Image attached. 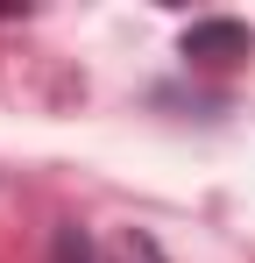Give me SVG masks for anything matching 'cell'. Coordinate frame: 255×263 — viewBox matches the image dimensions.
Wrapping results in <instances>:
<instances>
[{
  "mask_svg": "<svg viewBox=\"0 0 255 263\" xmlns=\"http://www.w3.org/2000/svg\"><path fill=\"white\" fill-rule=\"evenodd\" d=\"M255 36L241 29V22H192L184 29V57L192 64H234V57H248Z\"/></svg>",
  "mask_w": 255,
  "mask_h": 263,
  "instance_id": "6da1fadb",
  "label": "cell"
},
{
  "mask_svg": "<svg viewBox=\"0 0 255 263\" xmlns=\"http://www.w3.org/2000/svg\"><path fill=\"white\" fill-rule=\"evenodd\" d=\"M57 263H92V249H85L78 228H57Z\"/></svg>",
  "mask_w": 255,
  "mask_h": 263,
  "instance_id": "7a4b0ae2",
  "label": "cell"
},
{
  "mask_svg": "<svg viewBox=\"0 0 255 263\" xmlns=\"http://www.w3.org/2000/svg\"><path fill=\"white\" fill-rule=\"evenodd\" d=\"M128 263H170V256L149 242V235H128Z\"/></svg>",
  "mask_w": 255,
  "mask_h": 263,
  "instance_id": "3957f363",
  "label": "cell"
}]
</instances>
